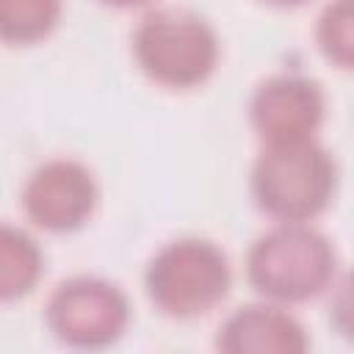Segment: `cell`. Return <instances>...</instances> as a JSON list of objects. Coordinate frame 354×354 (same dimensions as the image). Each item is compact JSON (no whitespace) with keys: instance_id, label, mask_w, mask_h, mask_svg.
Masks as SVG:
<instances>
[{"instance_id":"cell-1","label":"cell","mask_w":354,"mask_h":354,"mask_svg":"<svg viewBox=\"0 0 354 354\" xmlns=\"http://www.w3.org/2000/svg\"><path fill=\"white\" fill-rule=\"evenodd\" d=\"M337 249L310 221H277L246 252L249 285L274 304H301L332 288Z\"/></svg>"},{"instance_id":"cell-2","label":"cell","mask_w":354,"mask_h":354,"mask_svg":"<svg viewBox=\"0 0 354 354\" xmlns=\"http://www.w3.org/2000/svg\"><path fill=\"white\" fill-rule=\"evenodd\" d=\"M337 191V163L313 138L263 144L252 166V196L274 221H313Z\"/></svg>"},{"instance_id":"cell-3","label":"cell","mask_w":354,"mask_h":354,"mask_svg":"<svg viewBox=\"0 0 354 354\" xmlns=\"http://www.w3.org/2000/svg\"><path fill=\"white\" fill-rule=\"evenodd\" d=\"M218 36L213 25L188 8H155L133 30L138 69L166 88L202 86L218 66Z\"/></svg>"},{"instance_id":"cell-4","label":"cell","mask_w":354,"mask_h":354,"mask_svg":"<svg viewBox=\"0 0 354 354\" xmlns=\"http://www.w3.org/2000/svg\"><path fill=\"white\" fill-rule=\"evenodd\" d=\"M232 285V268L221 246L207 238H177L163 243L144 268V290L152 307L169 318L188 321L210 313Z\"/></svg>"},{"instance_id":"cell-5","label":"cell","mask_w":354,"mask_h":354,"mask_svg":"<svg viewBox=\"0 0 354 354\" xmlns=\"http://www.w3.org/2000/svg\"><path fill=\"white\" fill-rule=\"evenodd\" d=\"M53 337L72 348L113 346L130 324L124 290L100 277H69L55 285L44 310Z\"/></svg>"},{"instance_id":"cell-6","label":"cell","mask_w":354,"mask_h":354,"mask_svg":"<svg viewBox=\"0 0 354 354\" xmlns=\"http://www.w3.org/2000/svg\"><path fill=\"white\" fill-rule=\"evenodd\" d=\"M100 199L91 169L75 158H53L30 171L22 188L25 216L47 232L80 230Z\"/></svg>"},{"instance_id":"cell-7","label":"cell","mask_w":354,"mask_h":354,"mask_svg":"<svg viewBox=\"0 0 354 354\" xmlns=\"http://www.w3.org/2000/svg\"><path fill=\"white\" fill-rule=\"evenodd\" d=\"M324 111V91L307 75H271L249 100V119L263 144L313 138Z\"/></svg>"},{"instance_id":"cell-8","label":"cell","mask_w":354,"mask_h":354,"mask_svg":"<svg viewBox=\"0 0 354 354\" xmlns=\"http://www.w3.org/2000/svg\"><path fill=\"white\" fill-rule=\"evenodd\" d=\"M216 346L227 354H301L310 346L304 326L282 304L238 307L218 326Z\"/></svg>"},{"instance_id":"cell-9","label":"cell","mask_w":354,"mask_h":354,"mask_svg":"<svg viewBox=\"0 0 354 354\" xmlns=\"http://www.w3.org/2000/svg\"><path fill=\"white\" fill-rule=\"evenodd\" d=\"M44 271L41 246L30 232L0 221V301L28 296Z\"/></svg>"},{"instance_id":"cell-10","label":"cell","mask_w":354,"mask_h":354,"mask_svg":"<svg viewBox=\"0 0 354 354\" xmlns=\"http://www.w3.org/2000/svg\"><path fill=\"white\" fill-rule=\"evenodd\" d=\"M64 0H0V41L33 44L47 39L61 19Z\"/></svg>"},{"instance_id":"cell-11","label":"cell","mask_w":354,"mask_h":354,"mask_svg":"<svg viewBox=\"0 0 354 354\" xmlns=\"http://www.w3.org/2000/svg\"><path fill=\"white\" fill-rule=\"evenodd\" d=\"M315 41L326 61L340 69H351L354 58V3L351 0H332L318 14Z\"/></svg>"},{"instance_id":"cell-12","label":"cell","mask_w":354,"mask_h":354,"mask_svg":"<svg viewBox=\"0 0 354 354\" xmlns=\"http://www.w3.org/2000/svg\"><path fill=\"white\" fill-rule=\"evenodd\" d=\"M102 6H111V8H141L152 0H100Z\"/></svg>"},{"instance_id":"cell-13","label":"cell","mask_w":354,"mask_h":354,"mask_svg":"<svg viewBox=\"0 0 354 354\" xmlns=\"http://www.w3.org/2000/svg\"><path fill=\"white\" fill-rule=\"evenodd\" d=\"M263 3H268V6H274V8H299V6H304L307 0H263Z\"/></svg>"}]
</instances>
